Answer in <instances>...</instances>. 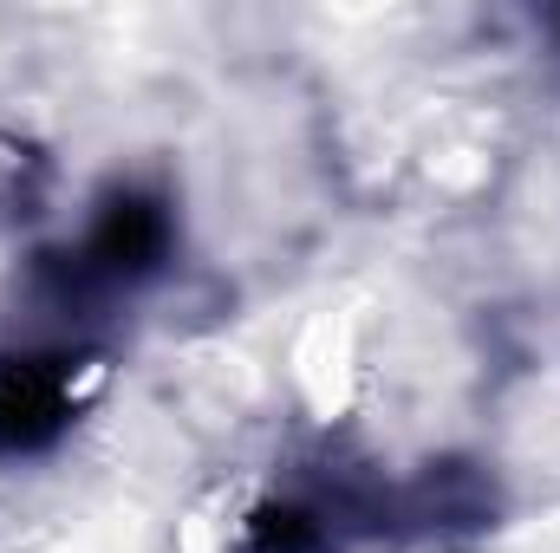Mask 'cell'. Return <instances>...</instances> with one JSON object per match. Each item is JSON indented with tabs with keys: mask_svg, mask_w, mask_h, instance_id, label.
<instances>
[{
	"mask_svg": "<svg viewBox=\"0 0 560 553\" xmlns=\"http://www.w3.org/2000/svg\"><path fill=\"white\" fill-rule=\"evenodd\" d=\"M163 255H170V209L156 196H112L85 255H79V280L125 286V280L156 274Z\"/></svg>",
	"mask_w": 560,
	"mask_h": 553,
	"instance_id": "cell-1",
	"label": "cell"
},
{
	"mask_svg": "<svg viewBox=\"0 0 560 553\" xmlns=\"http://www.w3.org/2000/svg\"><path fill=\"white\" fill-rule=\"evenodd\" d=\"M72 416L66 358H7L0 365V456L46 449Z\"/></svg>",
	"mask_w": 560,
	"mask_h": 553,
	"instance_id": "cell-2",
	"label": "cell"
},
{
	"mask_svg": "<svg viewBox=\"0 0 560 553\" xmlns=\"http://www.w3.org/2000/svg\"><path fill=\"white\" fill-rule=\"evenodd\" d=\"M319 528L300 508H261L255 515V553H313Z\"/></svg>",
	"mask_w": 560,
	"mask_h": 553,
	"instance_id": "cell-3",
	"label": "cell"
}]
</instances>
